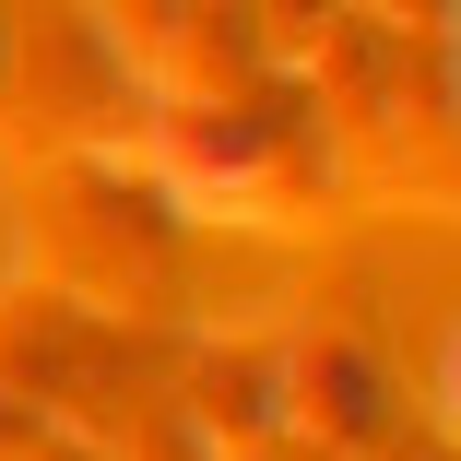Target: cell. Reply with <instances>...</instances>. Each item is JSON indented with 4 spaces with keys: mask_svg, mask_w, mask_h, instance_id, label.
Here are the masks:
<instances>
[{
    "mask_svg": "<svg viewBox=\"0 0 461 461\" xmlns=\"http://www.w3.org/2000/svg\"><path fill=\"white\" fill-rule=\"evenodd\" d=\"M36 285L83 320H166L190 272V202L131 154H48L36 166Z\"/></svg>",
    "mask_w": 461,
    "mask_h": 461,
    "instance_id": "cell-1",
    "label": "cell"
},
{
    "mask_svg": "<svg viewBox=\"0 0 461 461\" xmlns=\"http://www.w3.org/2000/svg\"><path fill=\"white\" fill-rule=\"evenodd\" d=\"M154 119V177L177 202H225L249 225H285L308 202H331V142L308 83H249V95H202V107H142Z\"/></svg>",
    "mask_w": 461,
    "mask_h": 461,
    "instance_id": "cell-2",
    "label": "cell"
},
{
    "mask_svg": "<svg viewBox=\"0 0 461 461\" xmlns=\"http://www.w3.org/2000/svg\"><path fill=\"white\" fill-rule=\"evenodd\" d=\"M0 119H13L36 154H119L142 131V83H131L107 13L24 0L13 13V71H0Z\"/></svg>",
    "mask_w": 461,
    "mask_h": 461,
    "instance_id": "cell-3",
    "label": "cell"
},
{
    "mask_svg": "<svg viewBox=\"0 0 461 461\" xmlns=\"http://www.w3.org/2000/svg\"><path fill=\"white\" fill-rule=\"evenodd\" d=\"M272 402H285V438L308 461H391L402 438V379L355 320L272 331Z\"/></svg>",
    "mask_w": 461,
    "mask_h": 461,
    "instance_id": "cell-4",
    "label": "cell"
},
{
    "mask_svg": "<svg viewBox=\"0 0 461 461\" xmlns=\"http://www.w3.org/2000/svg\"><path fill=\"white\" fill-rule=\"evenodd\" d=\"M107 36L142 83V107H202V95H249L285 71L260 0H107Z\"/></svg>",
    "mask_w": 461,
    "mask_h": 461,
    "instance_id": "cell-5",
    "label": "cell"
},
{
    "mask_svg": "<svg viewBox=\"0 0 461 461\" xmlns=\"http://www.w3.org/2000/svg\"><path fill=\"white\" fill-rule=\"evenodd\" d=\"M177 426H190L213 461H272L285 449V402H272V331L260 343H202L190 366L166 379Z\"/></svg>",
    "mask_w": 461,
    "mask_h": 461,
    "instance_id": "cell-6",
    "label": "cell"
},
{
    "mask_svg": "<svg viewBox=\"0 0 461 461\" xmlns=\"http://www.w3.org/2000/svg\"><path fill=\"white\" fill-rule=\"evenodd\" d=\"M343 13L391 24V36H461V0H343Z\"/></svg>",
    "mask_w": 461,
    "mask_h": 461,
    "instance_id": "cell-7",
    "label": "cell"
},
{
    "mask_svg": "<svg viewBox=\"0 0 461 461\" xmlns=\"http://www.w3.org/2000/svg\"><path fill=\"white\" fill-rule=\"evenodd\" d=\"M438 426H449V438H461V331H449V343H438Z\"/></svg>",
    "mask_w": 461,
    "mask_h": 461,
    "instance_id": "cell-8",
    "label": "cell"
},
{
    "mask_svg": "<svg viewBox=\"0 0 461 461\" xmlns=\"http://www.w3.org/2000/svg\"><path fill=\"white\" fill-rule=\"evenodd\" d=\"M0 71H13V0H0Z\"/></svg>",
    "mask_w": 461,
    "mask_h": 461,
    "instance_id": "cell-9",
    "label": "cell"
}]
</instances>
